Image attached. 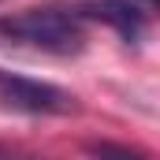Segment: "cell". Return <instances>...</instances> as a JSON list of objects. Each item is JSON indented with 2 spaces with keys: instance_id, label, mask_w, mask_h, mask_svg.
<instances>
[{
  "instance_id": "cell-1",
  "label": "cell",
  "mask_w": 160,
  "mask_h": 160,
  "mask_svg": "<svg viewBox=\"0 0 160 160\" xmlns=\"http://www.w3.org/2000/svg\"><path fill=\"white\" fill-rule=\"evenodd\" d=\"M0 41L26 45V48L52 52V56H71V52H82V45H86V26L75 15V8L48 4V8L19 11V15H4Z\"/></svg>"
},
{
  "instance_id": "cell-3",
  "label": "cell",
  "mask_w": 160,
  "mask_h": 160,
  "mask_svg": "<svg viewBox=\"0 0 160 160\" xmlns=\"http://www.w3.org/2000/svg\"><path fill=\"white\" fill-rule=\"evenodd\" d=\"M75 15L82 22L86 19H101V22L116 26V34L123 41H138L142 30H145V11L134 0H86V4L75 8Z\"/></svg>"
},
{
  "instance_id": "cell-4",
  "label": "cell",
  "mask_w": 160,
  "mask_h": 160,
  "mask_svg": "<svg viewBox=\"0 0 160 160\" xmlns=\"http://www.w3.org/2000/svg\"><path fill=\"white\" fill-rule=\"evenodd\" d=\"M86 153L93 160H149L142 149H130V145H119V142H89Z\"/></svg>"
},
{
  "instance_id": "cell-2",
  "label": "cell",
  "mask_w": 160,
  "mask_h": 160,
  "mask_svg": "<svg viewBox=\"0 0 160 160\" xmlns=\"http://www.w3.org/2000/svg\"><path fill=\"white\" fill-rule=\"evenodd\" d=\"M0 101L15 112H30V116H67L75 112V97L52 82H38L26 75H11L0 71Z\"/></svg>"
}]
</instances>
